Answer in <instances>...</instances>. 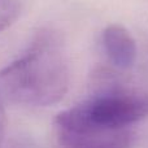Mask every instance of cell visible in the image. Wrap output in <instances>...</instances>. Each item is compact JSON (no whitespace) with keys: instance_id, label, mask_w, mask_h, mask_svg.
I'll return each instance as SVG.
<instances>
[{"instance_id":"6da1fadb","label":"cell","mask_w":148,"mask_h":148,"mask_svg":"<svg viewBox=\"0 0 148 148\" xmlns=\"http://www.w3.org/2000/svg\"><path fill=\"white\" fill-rule=\"evenodd\" d=\"M69 77L64 35L43 27L22 55L0 70V99L25 107L55 105L66 95Z\"/></svg>"},{"instance_id":"7a4b0ae2","label":"cell","mask_w":148,"mask_h":148,"mask_svg":"<svg viewBox=\"0 0 148 148\" xmlns=\"http://www.w3.org/2000/svg\"><path fill=\"white\" fill-rule=\"evenodd\" d=\"M110 70L99 72L95 88L74 108L87 121L107 129H134L148 117V94L127 87Z\"/></svg>"},{"instance_id":"3957f363","label":"cell","mask_w":148,"mask_h":148,"mask_svg":"<svg viewBox=\"0 0 148 148\" xmlns=\"http://www.w3.org/2000/svg\"><path fill=\"white\" fill-rule=\"evenodd\" d=\"M59 148H133L134 129H107L87 121L73 107L60 112L53 120Z\"/></svg>"},{"instance_id":"277c9868","label":"cell","mask_w":148,"mask_h":148,"mask_svg":"<svg viewBox=\"0 0 148 148\" xmlns=\"http://www.w3.org/2000/svg\"><path fill=\"white\" fill-rule=\"evenodd\" d=\"M101 48L107 60L118 70H129L138 57V47L131 33L122 25L110 23L100 35Z\"/></svg>"},{"instance_id":"5b68a950","label":"cell","mask_w":148,"mask_h":148,"mask_svg":"<svg viewBox=\"0 0 148 148\" xmlns=\"http://www.w3.org/2000/svg\"><path fill=\"white\" fill-rule=\"evenodd\" d=\"M20 13L21 0H0V31L12 25Z\"/></svg>"},{"instance_id":"8992f818","label":"cell","mask_w":148,"mask_h":148,"mask_svg":"<svg viewBox=\"0 0 148 148\" xmlns=\"http://www.w3.org/2000/svg\"><path fill=\"white\" fill-rule=\"evenodd\" d=\"M5 129H7V116H5V110H4V103L0 99V146H1L3 140H4Z\"/></svg>"}]
</instances>
